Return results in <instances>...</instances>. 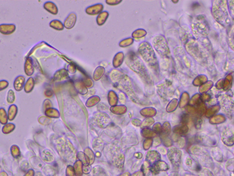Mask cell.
Wrapping results in <instances>:
<instances>
[{"mask_svg": "<svg viewBox=\"0 0 234 176\" xmlns=\"http://www.w3.org/2000/svg\"><path fill=\"white\" fill-rule=\"evenodd\" d=\"M122 1L121 0H107L106 3L107 5L110 6H115L120 3Z\"/></svg>", "mask_w": 234, "mask_h": 176, "instance_id": "cb8c5ba5", "label": "cell"}, {"mask_svg": "<svg viewBox=\"0 0 234 176\" xmlns=\"http://www.w3.org/2000/svg\"><path fill=\"white\" fill-rule=\"evenodd\" d=\"M186 175H187V176H193L192 175H188V174Z\"/></svg>", "mask_w": 234, "mask_h": 176, "instance_id": "83f0119b", "label": "cell"}, {"mask_svg": "<svg viewBox=\"0 0 234 176\" xmlns=\"http://www.w3.org/2000/svg\"><path fill=\"white\" fill-rule=\"evenodd\" d=\"M7 113L4 108H0V123L4 125L8 122Z\"/></svg>", "mask_w": 234, "mask_h": 176, "instance_id": "ac0fdd59", "label": "cell"}, {"mask_svg": "<svg viewBox=\"0 0 234 176\" xmlns=\"http://www.w3.org/2000/svg\"><path fill=\"white\" fill-rule=\"evenodd\" d=\"M16 96L15 92L14 91V90L10 89L8 91V92L7 93L6 98V102L8 104H12L14 102Z\"/></svg>", "mask_w": 234, "mask_h": 176, "instance_id": "ffe728a7", "label": "cell"}, {"mask_svg": "<svg viewBox=\"0 0 234 176\" xmlns=\"http://www.w3.org/2000/svg\"><path fill=\"white\" fill-rule=\"evenodd\" d=\"M105 72V69L103 66H99L96 68L93 74V78L94 80H99L103 77Z\"/></svg>", "mask_w": 234, "mask_h": 176, "instance_id": "5bb4252c", "label": "cell"}, {"mask_svg": "<svg viewBox=\"0 0 234 176\" xmlns=\"http://www.w3.org/2000/svg\"><path fill=\"white\" fill-rule=\"evenodd\" d=\"M26 82V78L23 75H19L15 79L14 83V87L17 91L20 92L24 88Z\"/></svg>", "mask_w": 234, "mask_h": 176, "instance_id": "ba28073f", "label": "cell"}, {"mask_svg": "<svg viewBox=\"0 0 234 176\" xmlns=\"http://www.w3.org/2000/svg\"><path fill=\"white\" fill-rule=\"evenodd\" d=\"M181 152L177 149H170L168 151V157L172 163L175 166H178L181 162Z\"/></svg>", "mask_w": 234, "mask_h": 176, "instance_id": "6da1fadb", "label": "cell"}, {"mask_svg": "<svg viewBox=\"0 0 234 176\" xmlns=\"http://www.w3.org/2000/svg\"><path fill=\"white\" fill-rule=\"evenodd\" d=\"M11 153L14 158L18 159L21 155L20 150L17 145H13L11 147Z\"/></svg>", "mask_w": 234, "mask_h": 176, "instance_id": "d6986e66", "label": "cell"}, {"mask_svg": "<svg viewBox=\"0 0 234 176\" xmlns=\"http://www.w3.org/2000/svg\"><path fill=\"white\" fill-rule=\"evenodd\" d=\"M124 58V54L123 52H119L117 53L114 57V59H113V66L115 68H118V67H119L122 64Z\"/></svg>", "mask_w": 234, "mask_h": 176, "instance_id": "7c38bea8", "label": "cell"}, {"mask_svg": "<svg viewBox=\"0 0 234 176\" xmlns=\"http://www.w3.org/2000/svg\"><path fill=\"white\" fill-rule=\"evenodd\" d=\"M24 70L25 74L27 76L31 77L34 73V66L32 59L30 57L26 58L24 65Z\"/></svg>", "mask_w": 234, "mask_h": 176, "instance_id": "5b68a950", "label": "cell"}, {"mask_svg": "<svg viewBox=\"0 0 234 176\" xmlns=\"http://www.w3.org/2000/svg\"><path fill=\"white\" fill-rule=\"evenodd\" d=\"M233 130L229 127H226L222 132L221 137L223 141L226 145H233Z\"/></svg>", "mask_w": 234, "mask_h": 176, "instance_id": "7a4b0ae2", "label": "cell"}, {"mask_svg": "<svg viewBox=\"0 0 234 176\" xmlns=\"http://www.w3.org/2000/svg\"><path fill=\"white\" fill-rule=\"evenodd\" d=\"M35 85V81L34 78L32 77L29 78L25 82L23 88L25 92L26 93H30L34 89Z\"/></svg>", "mask_w": 234, "mask_h": 176, "instance_id": "8fae6325", "label": "cell"}, {"mask_svg": "<svg viewBox=\"0 0 234 176\" xmlns=\"http://www.w3.org/2000/svg\"><path fill=\"white\" fill-rule=\"evenodd\" d=\"M16 26L14 24H0V33L3 35H8L15 32Z\"/></svg>", "mask_w": 234, "mask_h": 176, "instance_id": "3957f363", "label": "cell"}, {"mask_svg": "<svg viewBox=\"0 0 234 176\" xmlns=\"http://www.w3.org/2000/svg\"><path fill=\"white\" fill-rule=\"evenodd\" d=\"M67 71H69L71 74H74L76 72V67L73 64H70L67 66Z\"/></svg>", "mask_w": 234, "mask_h": 176, "instance_id": "484cf974", "label": "cell"}, {"mask_svg": "<svg viewBox=\"0 0 234 176\" xmlns=\"http://www.w3.org/2000/svg\"><path fill=\"white\" fill-rule=\"evenodd\" d=\"M147 159L148 162H155L160 159V155L155 151H149L147 155Z\"/></svg>", "mask_w": 234, "mask_h": 176, "instance_id": "9a60e30c", "label": "cell"}, {"mask_svg": "<svg viewBox=\"0 0 234 176\" xmlns=\"http://www.w3.org/2000/svg\"><path fill=\"white\" fill-rule=\"evenodd\" d=\"M44 8L46 11L53 15L57 14L58 9L56 4L53 2H46L44 5Z\"/></svg>", "mask_w": 234, "mask_h": 176, "instance_id": "9c48e42d", "label": "cell"}, {"mask_svg": "<svg viewBox=\"0 0 234 176\" xmlns=\"http://www.w3.org/2000/svg\"><path fill=\"white\" fill-rule=\"evenodd\" d=\"M18 113V108L16 105L12 104L10 106L7 111L8 120L13 121L15 118Z\"/></svg>", "mask_w": 234, "mask_h": 176, "instance_id": "30bf717a", "label": "cell"}, {"mask_svg": "<svg viewBox=\"0 0 234 176\" xmlns=\"http://www.w3.org/2000/svg\"><path fill=\"white\" fill-rule=\"evenodd\" d=\"M77 20V16L75 13H71L64 20V26L66 29L70 30L74 27Z\"/></svg>", "mask_w": 234, "mask_h": 176, "instance_id": "52a82bcc", "label": "cell"}, {"mask_svg": "<svg viewBox=\"0 0 234 176\" xmlns=\"http://www.w3.org/2000/svg\"><path fill=\"white\" fill-rule=\"evenodd\" d=\"M16 126L13 123H7L5 124L2 129V132L4 134H11L15 130Z\"/></svg>", "mask_w": 234, "mask_h": 176, "instance_id": "e0dca14e", "label": "cell"}, {"mask_svg": "<svg viewBox=\"0 0 234 176\" xmlns=\"http://www.w3.org/2000/svg\"><path fill=\"white\" fill-rule=\"evenodd\" d=\"M186 163L188 165V166H191L192 164V161L191 159H187V161H186Z\"/></svg>", "mask_w": 234, "mask_h": 176, "instance_id": "4316f807", "label": "cell"}, {"mask_svg": "<svg viewBox=\"0 0 234 176\" xmlns=\"http://www.w3.org/2000/svg\"><path fill=\"white\" fill-rule=\"evenodd\" d=\"M103 8L102 4H96L88 7L86 9V13L89 15H97L103 12Z\"/></svg>", "mask_w": 234, "mask_h": 176, "instance_id": "8992f818", "label": "cell"}, {"mask_svg": "<svg viewBox=\"0 0 234 176\" xmlns=\"http://www.w3.org/2000/svg\"><path fill=\"white\" fill-rule=\"evenodd\" d=\"M199 176H213L212 173L207 169H203L199 173Z\"/></svg>", "mask_w": 234, "mask_h": 176, "instance_id": "603a6c76", "label": "cell"}, {"mask_svg": "<svg viewBox=\"0 0 234 176\" xmlns=\"http://www.w3.org/2000/svg\"><path fill=\"white\" fill-rule=\"evenodd\" d=\"M9 83L7 80H0V92L6 90L9 86Z\"/></svg>", "mask_w": 234, "mask_h": 176, "instance_id": "7402d4cb", "label": "cell"}, {"mask_svg": "<svg viewBox=\"0 0 234 176\" xmlns=\"http://www.w3.org/2000/svg\"><path fill=\"white\" fill-rule=\"evenodd\" d=\"M169 166L166 163L162 162H157L150 167V171L154 174H159L160 171L168 170Z\"/></svg>", "mask_w": 234, "mask_h": 176, "instance_id": "277c9868", "label": "cell"}, {"mask_svg": "<svg viewBox=\"0 0 234 176\" xmlns=\"http://www.w3.org/2000/svg\"><path fill=\"white\" fill-rule=\"evenodd\" d=\"M109 17V14L107 11H103L98 15L97 18V23L99 26L103 25Z\"/></svg>", "mask_w": 234, "mask_h": 176, "instance_id": "4fadbf2b", "label": "cell"}, {"mask_svg": "<svg viewBox=\"0 0 234 176\" xmlns=\"http://www.w3.org/2000/svg\"><path fill=\"white\" fill-rule=\"evenodd\" d=\"M49 26L57 30H62L64 29V26L62 22L59 20H53L49 23Z\"/></svg>", "mask_w": 234, "mask_h": 176, "instance_id": "2e32d148", "label": "cell"}, {"mask_svg": "<svg viewBox=\"0 0 234 176\" xmlns=\"http://www.w3.org/2000/svg\"><path fill=\"white\" fill-rule=\"evenodd\" d=\"M150 171V166L149 162H146L145 165L144 166L143 168V173L146 175H147L149 174Z\"/></svg>", "mask_w": 234, "mask_h": 176, "instance_id": "d4e9b609", "label": "cell"}, {"mask_svg": "<svg viewBox=\"0 0 234 176\" xmlns=\"http://www.w3.org/2000/svg\"><path fill=\"white\" fill-rule=\"evenodd\" d=\"M133 43V40L131 38L124 39L120 42L119 46L121 47H126L130 46Z\"/></svg>", "mask_w": 234, "mask_h": 176, "instance_id": "44dd1931", "label": "cell"}]
</instances>
